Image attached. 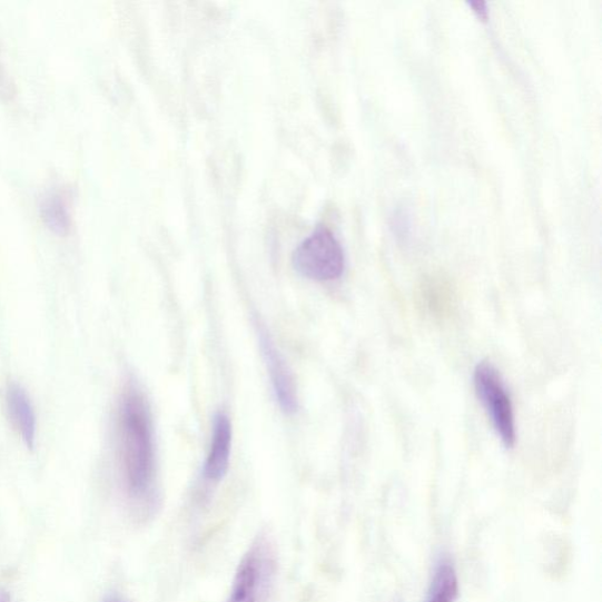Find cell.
Masks as SVG:
<instances>
[{
	"label": "cell",
	"instance_id": "1",
	"mask_svg": "<svg viewBox=\"0 0 602 602\" xmlns=\"http://www.w3.org/2000/svg\"><path fill=\"white\" fill-rule=\"evenodd\" d=\"M117 442L124 488L142 516L152 515L157 507L152 415L134 384L124 388L118 403Z\"/></svg>",
	"mask_w": 602,
	"mask_h": 602
},
{
	"label": "cell",
	"instance_id": "2",
	"mask_svg": "<svg viewBox=\"0 0 602 602\" xmlns=\"http://www.w3.org/2000/svg\"><path fill=\"white\" fill-rule=\"evenodd\" d=\"M276 570L277 557L273 542L261 534L240 560L226 602H266Z\"/></svg>",
	"mask_w": 602,
	"mask_h": 602
},
{
	"label": "cell",
	"instance_id": "3",
	"mask_svg": "<svg viewBox=\"0 0 602 602\" xmlns=\"http://www.w3.org/2000/svg\"><path fill=\"white\" fill-rule=\"evenodd\" d=\"M294 265L308 279L336 280L345 269L343 246L327 227L319 226L297 247Z\"/></svg>",
	"mask_w": 602,
	"mask_h": 602
},
{
	"label": "cell",
	"instance_id": "4",
	"mask_svg": "<svg viewBox=\"0 0 602 602\" xmlns=\"http://www.w3.org/2000/svg\"><path fill=\"white\" fill-rule=\"evenodd\" d=\"M474 388L477 399L485 408L493 428L504 446L512 448L516 441V427L512 399L497 369L481 363L474 369Z\"/></svg>",
	"mask_w": 602,
	"mask_h": 602
},
{
	"label": "cell",
	"instance_id": "5",
	"mask_svg": "<svg viewBox=\"0 0 602 602\" xmlns=\"http://www.w3.org/2000/svg\"><path fill=\"white\" fill-rule=\"evenodd\" d=\"M258 337L276 402L285 414H295L298 396L293 373L265 327L258 328Z\"/></svg>",
	"mask_w": 602,
	"mask_h": 602
},
{
	"label": "cell",
	"instance_id": "6",
	"mask_svg": "<svg viewBox=\"0 0 602 602\" xmlns=\"http://www.w3.org/2000/svg\"><path fill=\"white\" fill-rule=\"evenodd\" d=\"M233 447V424L228 415L219 412L214 422V433L209 454L204 465L207 482L219 483L230 467Z\"/></svg>",
	"mask_w": 602,
	"mask_h": 602
},
{
	"label": "cell",
	"instance_id": "7",
	"mask_svg": "<svg viewBox=\"0 0 602 602\" xmlns=\"http://www.w3.org/2000/svg\"><path fill=\"white\" fill-rule=\"evenodd\" d=\"M9 418L28 448L37 441V415L28 392L18 384L9 385L6 394Z\"/></svg>",
	"mask_w": 602,
	"mask_h": 602
},
{
	"label": "cell",
	"instance_id": "8",
	"mask_svg": "<svg viewBox=\"0 0 602 602\" xmlns=\"http://www.w3.org/2000/svg\"><path fill=\"white\" fill-rule=\"evenodd\" d=\"M460 595V579L448 556H442L435 565L424 602H455Z\"/></svg>",
	"mask_w": 602,
	"mask_h": 602
},
{
	"label": "cell",
	"instance_id": "9",
	"mask_svg": "<svg viewBox=\"0 0 602 602\" xmlns=\"http://www.w3.org/2000/svg\"><path fill=\"white\" fill-rule=\"evenodd\" d=\"M440 283H428L423 289L422 298L431 314L444 315L451 303V294Z\"/></svg>",
	"mask_w": 602,
	"mask_h": 602
},
{
	"label": "cell",
	"instance_id": "10",
	"mask_svg": "<svg viewBox=\"0 0 602 602\" xmlns=\"http://www.w3.org/2000/svg\"><path fill=\"white\" fill-rule=\"evenodd\" d=\"M470 7L473 8L474 12L480 14V17H487V4L483 0H476V2H470Z\"/></svg>",
	"mask_w": 602,
	"mask_h": 602
},
{
	"label": "cell",
	"instance_id": "11",
	"mask_svg": "<svg viewBox=\"0 0 602 602\" xmlns=\"http://www.w3.org/2000/svg\"><path fill=\"white\" fill-rule=\"evenodd\" d=\"M102 602H129L118 595H110L102 600Z\"/></svg>",
	"mask_w": 602,
	"mask_h": 602
},
{
	"label": "cell",
	"instance_id": "12",
	"mask_svg": "<svg viewBox=\"0 0 602 602\" xmlns=\"http://www.w3.org/2000/svg\"><path fill=\"white\" fill-rule=\"evenodd\" d=\"M0 602H11L10 594L3 589H0Z\"/></svg>",
	"mask_w": 602,
	"mask_h": 602
}]
</instances>
